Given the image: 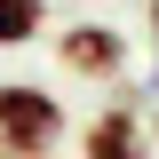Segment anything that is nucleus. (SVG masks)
I'll return each mask as SVG.
<instances>
[{
	"mask_svg": "<svg viewBox=\"0 0 159 159\" xmlns=\"http://www.w3.org/2000/svg\"><path fill=\"white\" fill-rule=\"evenodd\" d=\"M64 103L56 88H32V80H0V159H48L64 143Z\"/></svg>",
	"mask_w": 159,
	"mask_h": 159,
	"instance_id": "f257e3e1",
	"label": "nucleus"
},
{
	"mask_svg": "<svg viewBox=\"0 0 159 159\" xmlns=\"http://www.w3.org/2000/svg\"><path fill=\"white\" fill-rule=\"evenodd\" d=\"M56 64L72 80H119L127 72V32L119 24H64L56 32Z\"/></svg>",
	"mask_w": 159,
	"mask_h": 159,
	"instance_id": "f03ea898",
	"label": "nucleus"
},
{
	"mask_svg": "<svg viewBox=\"0 0 159 159\" xmlns=\"http://www.w3.org/2000/svg\"><path fill=\"white\" fill-rule=\"evenodd\" d=\"M80 159H151V119L135 103H103L80 135Z\"/></svg>",
	"mask_w": 159,
	"mask_h": 159,
	"instance_id": "7ed1b4c3",
	"label": "nucleus"
},
{
	"mask_svg": "<svg viewBox=\"0 0 159 159\" xmlns=\"http://www.w3.org/2000/svg\"><path fill=\"white\" fill-rule=\"evenodd\" d=\"M48 32V0H0V48H32Z\"/></svg>",
	"mask_w": 159,
	"mask_h": 159,
	"instance_id": "20e7f679",
	"label": "nucleus"
},
{
	"mask_svg": "<svg viewBox=\"0 0 159 159\" xmlns=\"http://www.w3.org/2000/svg\"><path fill=\"white\" fill-rule=\"evenodd\" d=\"M151 40H159V0H151Z\"/></svg>",
	"mask_w": 159,
	"mask_h": 159,
	"instance_id": "39448f33",
	"label": "nucleus"
},
{
	"mask_svg": "<svg viewBox=\"0 0 159 159\" xmlns=\"http://www.w3.org/2000/svg\"><path fill=\"white\" fill-rule=\"evenodd\" d=\"M151 96H159V64H151Z\"/></svg>",
	"mask_w": 159,
	"mask_h": 159,
	"instance_id": "423d86ee",
	"label": "nucleus"
}]
</instances>
